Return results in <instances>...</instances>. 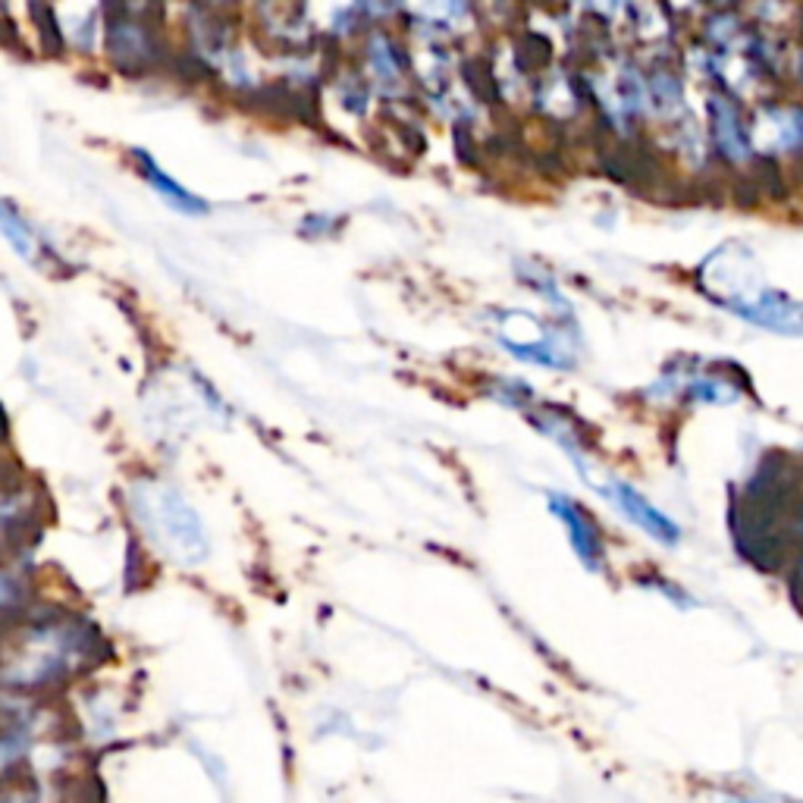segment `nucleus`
<instances>
[{
    "instance_id": "6e6552de",
    "label": "nucleus",
    "mask_w": 803,
    "mask_h": 803,
    "mask_svg": "<svg viewBox=\"0 0 803 803\" xmlns=\"http://www.w3.org/2000/svg\"><path fill=\"white\" fill-rule=\"evenodd\" d=\"M3 803H32V801H29V797L22 794V797H7V801H3Z\"/></svg>"
},
{
    "instance_id": "f257e3e1",
    "label": "nucleus",
    "mask_w": 803,
    "mask_h": 803,
    "mask_svg": "<svg viewBox=\"0 0 803 803\" xmlns=\"http://www.w3.org/2000/svg\"><path fill=\"white\" fill-rule=\"evenodd\" d=\"M136 512L148 527V534L179 562L205 559L208 543L205 531L192 508L182 503V496L167 487H148L136 496Z\"/></svg>"
},
{
    "instance_id": "20e7f679",
    "label": "nucleus",
    "mask_w": 803,
    "mask_h": 803,
    "mask_svg": "<svg viewBox=\"0 0 803 803\" xmlns=\"http://www.w3.org/2000/svg\"><path fill=\"white\" fill-rule=\"evenodd\" d=\"M549 508H553V512L559 515V522L568 527V537H572V546H575L581 562H584L587 568H599V562H603V541H599V531H596V524L591 522V515L577 506V503L559 496V493L549 496Z\"/></svg>"
},
{
    "instance_id": "f03ea898",
    "label": "nucleus",
    "mask_w": 803,
    "mask_h": 803,
    "mask_svg": "<svg viewBox=\"0 0 803 803\" xmlns=\"http://www.w3.org/2000/svg\"><path fill=\"white\" fill-rule=\"evenodd\" d=\"M728 311L737 317L751 320L756 327L772 333H785V336H803V301L791 296H782L775 289H756L741 301H732Z\"/></svg>"
},
{
    "instance_id": "7ed1b4c3",
    "label": "nucleus",
    "mask_w": 803,
    "mask_h": 803,
    "mask_svg": "<svg viewBox=\"0 0 803 803\" xmlns=\"http://www.w3.org/2000/svg\"><path fill=\"white\" fill-rule=\"evenodd\" d=\"M599 493H606L612 503L625 512V518H631V522L637 524L644 534H650L653 541L665 543V546H675V543L682 541V527L672 522L668 515H663L650 499H644L637 489L628 487V484L612 480V484H606V489H599Z\"/></svg>"
},
{
    "instance_id": "0eeeda50",
    "label": "nucleus",
    "mask_w": 803,
    "mask_h": 803,
    "mask_svg": "<svg viewBox=\"0 0 803 803\" xmlns=\"http://www.w3.org/2000/svg\"><path fill=\"white\" fill-rule=\"evenodd\" d=\"M0 220H3V232H7L10 245L17 248L22 258H32V255H36V242H32V232H29V229H26V224L19 220L17 210H13V205H10V201L3 205V217H0Z\"/></svg>"
},
{
    "instance_id": "39448f33",
    "label": "nucleus",
    "mask_w": 803,
    "mask_h": 803,
    "mask_svg": "<svg viewBox=\"0 0 803 803\" xmlns=\"http://www.w3.org/2000/svg\"><path fill=\"white\" fill-rule=\"evenodd\" d=\"M132 158L139 160L136 167H139V174L145 176V182L155 189V192L163 198V201H170L179 214H189V217H195V214H205L208 210V201L205 198H198V195H192L189 189H182L179 182H176L174 176H167L163 170L158 167V160L151 158L148 151H132Z\"/></svg>"
},
{
    "instance_id": "1a4fd4ad",
    "label": "nucleus",
    "mask_w": 803,
    "mask_h": 803,
    "mask_svg": "<svg viewBox=\"0 0 803 803\" xmlns=\"http://www.w3.org/2000/svg\"><path fill=\"white\" fill-rule=\"evenodd\" d=\"M737 803H751V801H737Z\"/></svg>"
},
{
    "instance_id": "423d86ee",
    "label": "nucleus",
    "mask_w": 803,
    "mask_h": 803,
    "mask_svg": "<svg viewBox=\"0 0 803 803\" xmlns=\"http://www.w3.org/2000/svg\"><path fill=\"white\" fill-rule=\"evenodd\" d=\"M713 136L716 145L722 148V155H728L732 160L747 158V136L741 129V113L734 110L725 98H713Z\"/></svg>"
}]
</instances>
